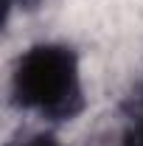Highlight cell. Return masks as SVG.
<instances>
[{"mask_svg":"<svg viewBox=\"0 0 143 146\" xmlns=\"http://www.w3.org/2000/svg\"><path fill=\"white\" fill-rule=\"evenodd\" d=\"M9 96L17 110L34 112L48 124L76 121L84 107L79 51L68 42H34L11 68Z\"/></svg>","mask_w":143,"mask_h":146,"instance_id":"obj_1","label":"cell"},{"mask_svg":"<svg viewBox=\"0 0 143 146\" xmlns=\"http://www.w3.org/2000/svg\"><path fill=\"white\" fill-rule=\"evenodd\" d=\"M118 146H143V79L135 84L124 104V124Z\"/></svg>","mask_w":143,"mask_h":146,"instance_id":"obj_2","label":"cell"},{"mask_svg":"<svg viewBox=\"0 0 143 146\" xmlns=\"http://www.w3.org/2000/svg\"><path fill=\"white\" fill-rule=\"evenodd\" d=\"M14 146H68V143H62L54 132H31V135L20 138Z\"/></svg>","mask_w":143,"mask_h":146,"instance_id":"obj_3","label":"cell"},{"mask_svg":"<svg viewBox=\"0 0 143 146\" xmlns=\"http://www.w3.org/2000/svg\"><path fill=\"white\" fill-rule=\"evenodd\" d=\"M6 3V9H23V11H31V9H36L42 0H3Z\"/></svg>","mask_w":143,"mask_h":146,"instance_id":"obj_4","label":"cell"}]
</instances>
